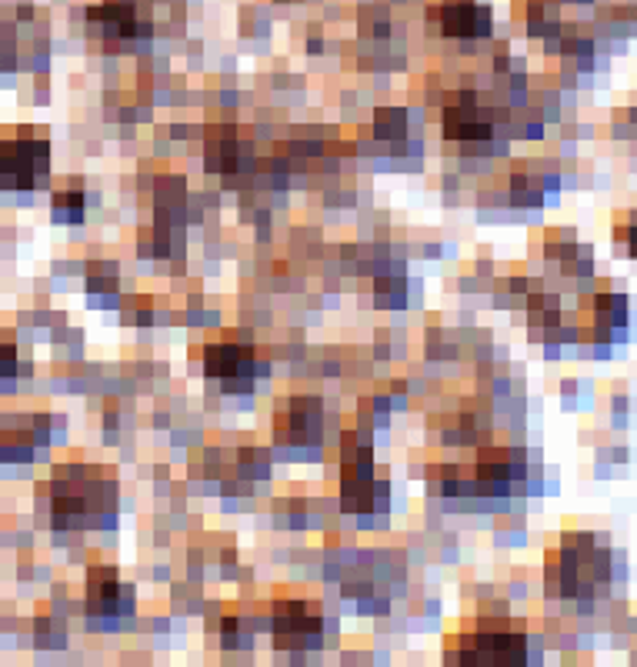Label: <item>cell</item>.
Here are the masks:
<instances>
[{"label": "cell", "instance_id": "cell-8", "mask_svg": "<svg viewBox=\"0 0 637 667\" xmlns=\"http://www.w3.org/2000/svg\"><path fill=\"white\" fill-rule=\"evenodd\" d=\"M0 374H14V344H4L0 347Z\"/></svg>", "mask_w": 637, "mask_h": 667}, {"label": "cell", "instance_id": "cell-4", "mask_svg": "<svg viewBox=\"0 0 637 667\" xmlns=\"http://www.w3.org/2000/svg\"><path fill=\"white\" fill-rule=\"evenodd\" d=\"M444 131H447V137H457V141H484V137H491V124L481 121L471 91H464L461 97H457L454 107H447V127Z\"/></svg>", "mask_w": 637, "mask_h": 667}, {"label": "cell", "instance_id": "cell-7", "mask_svg": "<svg viewBox=\"0 0 637 667\" xmlns=\"http://www.w3.org/2000/svg\"><path fill=\"white\" fill-rule=\"evenodd\" d=\"M624 307H627V301L621 294H601L597 297V317H601L604 324H614V321L621 324L624 314H627Z\"/></svg>", "mask_w": 637, "mask_h": 667}, {"label": "cell", "instance_id": "cell-3", "mask_svg": "<svg viewBox=\"0 0 637 667\" xmlns=\"http://www.w3.org/2000/svg\"><path fill=\"white\" fill-rule=\"evenodd\" d=\"M441 21L447 37H481L491 31V7H481L474 0H447Z\"/></svg>", "mask_w": 637, "mask_h": 667}, {"label": "cell", "instance_id": "cell-2", "mask_svg": "<svg viewBox=\"0 0 637 667\" xmlns=\"http://www.w3.org/2000/svg\"><path fill=\"white\" fill-rule=\"evenodd\" d=\"M274 634L281 647H307L321 634V621L314 614H307L304 604H281L274 617Z\"/></svg>", "mask_w": 637, "mask_h": 667}, {"label": "cell", "instance_id": "cell-5", "mask_svg": "<svg viewBox=\"0 0 637 667\" xmlns=\"http://www.w3.org/2000/svg\"><path fill=\"white\" fill-rule=\"evenodd\" d=\"M207 371L214 377H224V381H237V374H247L251 371V351L241 344H211L207 347Z\"/></svg>", "mask_w": 637, "mask_h": 667}, {"label": "cell", "instance_id": "cell-6", "mask_svg": "<svg viewBox=\"0 0 637 667\" xmlns=\"http://www.w3.org/2000/svg\"><path fill=\"white\" fill-rule=\"evenodd\" d=\"M84 214V197L77 191H64L54 197V217L57 221H81Z\"/></svg>", "mask_w": 637, "mask_h": 667}, {"label": "cell", "instance_id": "cell-1", "mask_svg": "<svg viewBox=\"0 0 637 667\" xmlns=\"http://www.w3.org/2000/svg\"><path fill=\"white\" fill-rule=\"evenodd\" d=\"M47 174V141L44 137H21L0 144V187L7 191H31L44 184Z\"/></svg>", "mask_w": 637, "mask_h": 667}, {"label": "cell", "instance_id": "cell-9", "mask_svg": "<svg viewBox=\"0 0 637 667\" xmlns=\"http://www.w3.org/2000/svg\"><path fill=\"white\" fill-rule=\"evenodd\" d=\"M631 251H634V257H637V227H631Z\"/></svg>", "mask_w": 637, "mask_h": 667}]
</instances>
